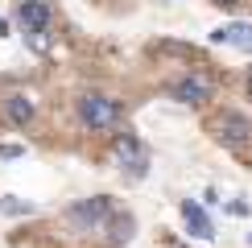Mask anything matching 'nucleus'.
<instances>
[{
  "label": "nucleus",
  "mask_w": 252,
  "mask_h": 248,
  "mask_svg": "<svg viewBox=\"0 0 252 248\" xmlns=\"http://www.w3.org/2000/svg\"><path fill=\"white\" fill-rule=\"evenodd\" d=\"M79 116H83V124H87L91 132H112L124 112H120V103L108 99V95H87L79 103Z\"/></svg>",
  "instance_id": "obj_1"
},
{
  "label": "nucleus",
  "mask_w": 252,
  "mask_h": 248,
  "mask_svg": "<svg viewBox=\"0 0 252 248\" xmlns=\"http://www.w3.org/2000/svg\"><path fill=\"white\" fill-rule=\"evenodd\" d=\"M112 157H116V165L128 178H145V174H149V153H145V145L136 137H128V132H120V137L112 141Z\"/></svg>",
  "instance_id": "obj_2"
},
{
  "label": "nucleus",
  "mask_w": 252,
  "mask_h": 248,
  "mask_svg": "<svg viewBox=\"0 0 252 248\" xmlns=\"http://www.w3.org/2000/svg\"><path fill=\"white\" fill-rule=\"evenodd\" d=\"M112 215H116V211H112V203H108V199H87V203L70 207L66 219L75 223V227H83V232H99V227H108Z\"/></svg>",
  "instance_id": "obj_3"
},
{
  "label": "nucleus",
  "mask_w": 252,
  "mask_h": 248,
  "mask_svg": "<svg viewBox=\"0 0 252 248\" xmlns=\"http://www.w3.org/2000/svg\"><path fill=\"white\" fill-rule=\"evenodd\" d=\"M207 95H211V83L203 75H190V79L174 83V99H182V103H207Z\"/></svg>",
  "instance_id": "obj_4"
},
{
  "label": "nucleus",
  "mask_w": 252,
  "mask_h": 248,
  "mask_svg": "<svg viewBox=\"0 0 252 248\" xmlns=\"http://www.w3.org/2000/svg\"><path fill=\"white\" fill-rule=\"evenodd\" d=\"M17 17H21V25H25V33H41V29L50 25V4L46 0H25Z\"/></svg>",
  "instance_id": "obj_5"
},
{
  "label": "nucleus",
  "mask_w": 252,
  "mask_h": 248,
  "mask_svg": "<svg viewBox=\"0 0 252 248\" xmlns=\"http://www.w3.org/2000/svg\"><path fill=\"white\" fill-rule=\"evenodd\" d=\"M248 132H252V120L240 116V112H227V116L219 120V137H223L227 145H244Z\"/></svg>",
  "instance_id": "obj_6"
},
{
  "label": "nucleus",
  "mask_w": 252,
  "mask_h": 248,
  "mask_svg": "<svg viewBox=\"0 0 252 248\" xmlns=\"http://www.w3.org/2000/svg\"><path fill=\"white\" fill-rule=\"evenodd\" d=\"M182 219H186V227H190V236H198V240H211V236H215L211 219L203 215V207H198L194 199H186V203H182Z\"/></svg>",
  "instance_id": "obj_7"
},
{
  "label": "nucleus",
  "mask_w": 252,
  "mask_h": 248,
  "mask_svg": "<svg viewBox=\"0 0 252 248\" xmlns=\"http://www.w3.org/2000/svg\"><path fill=\"white\" fill-rule=\"evenodd\" d=\"M211 41H219V46H236V50H244V54H252V25H227V29H215Z\"/></svg>",
  "instance_id": "obj_8"
},
{
  "label": "nucleus",
  "mask_w": 252,
  "mask_h": 248,
  "mask_svg": "<svg viewBox=\"0 0 252 248\" xmlns=\"http://www.w3.org/2000/svg\"><path fill=\"white\" fill-rule=\"evenodd\" d=\"M4 116L13 124H29L33 120V103H29V95H8L4 99Z\"/></svg>",
  "instance_id": "obj_9"
},
{
  "label": "nucleus",
  "mask_w": 252,
  "mask_h": 248,
  "mask_svg": "<svg viewBox=\"0 0 252 248\" xmlns=\"http://www.w3.org/2000/svg\"><path fill=\"white\" fill-rule=\"evenodd\" d=\"M0 211L4 215H33V203H21L13 194H4V199H0Z\"/></svg>",
  "instance_id": "obj_10"
},
{
  "label": "nucleus",
  "mask_w": 252,
  "mask_h": 248,
  "mask_svg": "<svg viewBox=\"0 0 252 248\" xmlns=\"http://www.w3.org/2000/svg\"><path fill=\"white\" fill-rule=\"evenodd\" d=\"M25 153V145H0V157H21Z\"/></svg>",
  "instance_id": "obj_11"
},
{
  "label": "nucleus",
  "mask_w": 252,
  "mask_h": 248,
  "mask_svg": "<svg viewBox=\"0 0 252 248\" xmlns=\"http://www.w3.org/2000/svg\"><path fill=\"white\" fill-rule=\"evenodd\" d=\"M215 4H227V8H232V4H240V0H215Z\"/></svg>",
  "instance_id": "obj_12"
}]
</instances>
